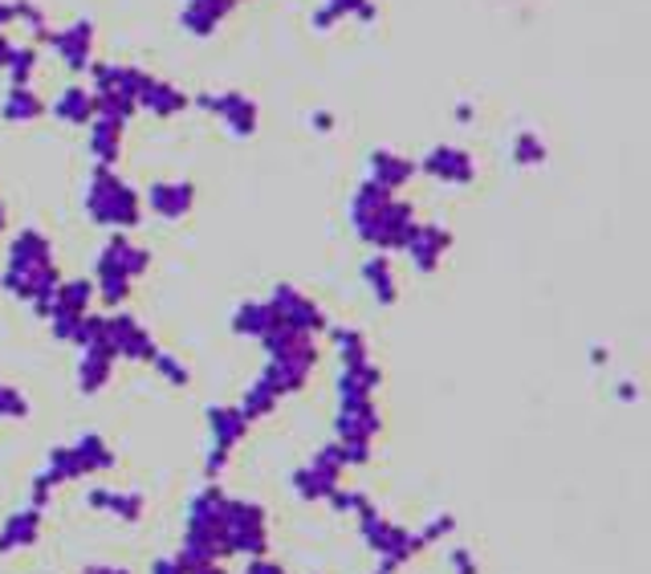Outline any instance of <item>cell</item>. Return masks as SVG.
<instances>
[{
  "label": "cell",
  "instance_id": "cell-1",
  "mask_svg": "<svg viewBox=\"0 0 651 574\" xmlns=\"http://www.w3.org/2000/svg\"><path fill=\"white\" fill-rule=\"evenodd\" d=\"M115 468H119V453H115L98 432H82V436L70 444H53L46 468H41L33 477V485H29V505L46 514L49 502H53V493H58L61 485L98 477V473H115Z\"/></svg>",
  "mask_w": 651,
  "mask_h": 574
},
{
  "label": "cell",
  "instance_id": "cell-2",
  "mask_svg": "<svg viewBox=\"0 0 651 574\" xmlns=\"http://www.w3.org/2000/svg\"><path fill=\"white\" fill-rule=\"evenodd\" d=\"M351 228L375 253H400L415 228V208L395 191L363 180L351 196Z\"/></svg>",
  "mask_w": 651,
  "mask_h": 574
},
{
  "label": "cell",
  "instance_id": "cell-3",
  "mask_svg": "<svg viewBox=\"0 0 651 574\" xmlns=\"http://www.w3.org/2000/svg\"><path fill=\"white\" fill-rule=\"evenodd\" d=\"M260 350H265L260 379L269 383L282 399L302 392L309 383V375L318 372V363H322L318 338L302 335V330H282V326H273L269 335L260 338Z\"/></svg>",
  "mask_w": 651,
  "mask_h": 574
},
{
  "label": "cell",
  "instance_id": "cell-4",
  "mask_svg": "<svg viewBox=\"0 0 651 574\" xmlns=\"http://www.w3.org/2000/svg\"><path fill=\"white\" fill-rule=\"evenodd\" d=\"M151 269V249H142L127 232H115V237L98 249L95 261V298L110 310H119L122 301L130 298V281H139L142 274Z\"/></svg>",
  "mask_w": 651,
  "mask_h": 574
},
{
  "label": "cell",
  "instance_id": "cell-5",
  "mask_svg": "<svg viewBox=\"0 0 651 574\" xmlns=\"http://www.w3.org/2000/svg\"><path fill=\"white\" fill-rule=\"evenodd\" d=\"M86 216L98 228L127 232L142 220V200L122 176H115V168H95V176L86 184Z\"/></svg>",
  "mask_w": 651,
  "mask_h": 574
},
{
  "label": "cell",
  "instance_id": "cell-6",
  "mask_svg": "<svg viewBox=\"0 0 651 574\" xmlns=\"http://www.w3.org/2000/svg\"><path fill=\"white\" fill-rule=\"evenodd\" d=\"M220 554L228 558H265L269 551V517L265 505L249 502V497H228L225 514H220Z\"/></svg>",
  "mask_w": 651,
  "mask_h": 574
},
{
  "label": "cell",
  "instance_id": "cell-7",
  "mask_svg": "<svg viewBox=\"0 0 651 574\" xmlns=\"http://www.w3.org/2000/svg\"><path fill=\"white\" fill-rule=\"evenodd\" d=\"M343 473H346V453L343 444L331 441L322 444L318 453L309 456L306 465H297L289 473V489L302 497V502L318 505V502H331L334 493L343 489Z\"/></svg>",
  "mask_w": 651,
  "mask_h": 574
},
{
  "label": "cell",
  "instance_id": "cell-8",
  "mask_svg": "<svg viewBox=\"0 0 651 574\" xmlns=\"http://www.w3.org/2000/svg\"><path fill=\"white\" fill-rule=\"evenodd\" d=\"M358 538H363V546H367V551L375 554L379 563H395V566H407L412 558H420V554L427 551L415 530L400 526V522H391L383 509L358 522Z\"/></svg>",
  "mask_w": 651,
  "mask_h": 574
},
{
  "label": "cell",
  "instance_id": "cell-9",
  "mask_svg": "<svg viewBox=\"0 0 651 574\" xmlns=\"http://www.w3.org/2000/svg\"><path fill=\"white\" fill-rule=\"evenodd\" d=\"M265 306H269L273 314V326H282V330H302V335H326V326H331V318H326V310H322L318 301L309 298V294H302L297 286H273V294L265 298Z\"/></svg>",
  "mask_w": 651,
  "mask_h": 574
},
{
  "label": "cell",
  "instance_id": "cell-10",
  "mask_svg": "<svg viewBox=\"0 0 651 574\" xmlns=\"http://www.w3.org/2000/svg\"><path fill=\"white\" fill-rule=\"evenodd\" d=\"M61 281H66V277H61L58 261L33 265V269H4V274H0V289L12 294L17 301H24V306H33L41 318H46L49 301H53Z\"/></svg>",
  "mask_w": 651,
  "mask_h": 574
},
{
  "label": "cell",
  "instance_id": "cell-11",
  "mask_svg": "<svg viewBox=\"0 0 651 574\" xmlns=\"http://www.w3.org/2000/svg\"><path fill=\"white\" fill-rule=\"evenodd\" d=\"M107 343H110V350L127 363H151L155 355H159L155 335L127 310H110L107 314Z\"/></svg>",
  "mask_w": 651,
  "mask_h": 574
},
{
  "label": "cell",
  "instance_id": "cell-12",
  "mask_svg": "<svg viewBox=\"0 0 651 574\" xmlns=\"http://www.w3.org/2000/svg\"><path fill=\"white\" fill-rule=\"evenodd\" d=\"M196 107L213 110L216 119L225 122V131L237 135V139H249V135H257V127H260V110L245 90H216V95H200L196 98Z\"/></svg>",
  "mask_w": 651,
  "mask_h": 574
},
{
  "label": "cell",
  "instance_id": "cell-13",
  "mask_svg": "<svg viewBox=\"0 0 651 574\" xmlns=\"http://www.w3.org/2000/svg\"><path fill=\"white\" fill-rule=\"evenodd\" d=\"M415 171H424L427 180L448 184V188H468V184L476 180V159L468 156L464 147L440 144V147H432L420 164H415Z\"/></svg>",
  "mask_w": 651,
  "mask_h": 574
},
{
  "label": "cell",
  "instance_id": "cell-14",
  "mask_svg": "<svg viewBox=\"0 0 651 574\" xmlns=\"http://www.w3.org/2000/svg\"><path fill=\"white\" fill-rule=\"evenodd\" d=\"M448 249H452V232L444 225H436V220H415L412 237L403 245L407 261L415 265V274H436L440 261L448 257Z\"/></svg>",
  "mask_w": 651,
  "mask_h": 574
},
{
  "label": "cell",
  "instance_id": "cell-15",
  "mask_svg": "<svg viewBox=\"0 0 651 574\" xmlns=\"http://www.w3.org/2000/svg\"><path fill=\"white\" fill-rule=\"evenodd\" d=\"M115 367H119V355L110 350L107 338H98V343L82 347V359H78V392L82 395L107 392L110 379H115Z\"/></svg>",
  "mask_w": 651,
  "mask_h": 574
},
{
  "label": "cell",
  "instance_id": "cell-16",
  "mask_svg": "<svg viewBox=\"0 0 651 574\" xmlns=\"http://www.w3.org/2000/svg\"><path fill=\"white\" fill-rule=\"evenodd\" d=\"M86 505L95 514H107L115 522H139L142 509H147V497L139 489H110V485H95L86 489Z\"/></svg>",
  "mask_w": 651,
  "mask_h": 574
},
{
  "label": "cell",
  "instance_id": "cell-17",
  "mask_svg": "<svg viewBox=\"0 0 651 574\" xmlns=\"http://www.w3.org/2000/svg\"><path fill=\"white\" fill-rule=\"evenodd\" d=\"M249 416L240 412L237 404H213L208 407V448H220V453H233L245 436H249Z\"/></svg>",
  "mask_w": 651,
  "mask_h": 574
},
{
  "label": "cell",
  "instance_id": "cell-18",
  "mask_svg": "<svg viewBox=\"0 0 651 574\" xmlns=\"http://www.w3.org/2000/svg\"><path fill=\"white\" fill-rule=\"evenodd\" d=\"M147 208L164 220H184L196 208V184L191 180H159L147 188Z\"/></svg>",
  "mask_w": 651,
  "mask_h": 574
},
{
  "label": "cell",
  "instance_id": "cell-19",
  "mask_svg": "<svg viewBox=\"0 0 651 574\" xmlns=\"http://www.w3.org/2000/svg\"><path fill=\"white\" fill-rule=\"evenodd\" d=\"M49 46H58L61 61L70 66V70H90V53H95V24L90 21H73L66 24V29H58V33L46 37Z\"/></svg>",
  "mask_w": 651,
  "mask_h": 574
},
{
  "label": "cell",
  "instance_id": "cell-20",
  "mask_svg": "<svg viewBox=\"0 0 651 574\" xmlns=\"http://www.w3.org/2000/svg\"><path fill=\"white\" fill-rule=\"evenodd\" d=\"M420 171H415V159L400 156V151H387V147H375L367 156V180L379 184L387 191H400L403 184H412Z\"/></svg>",
  "mask_w": 651,
  "mask_h": 574
},
{
  "label": "cell",
  "instance_id": "cell-21",
  "mask_svg": "<svg viewBox=\"0 0 651 574\" xmlns=\"http://www.w3.org/2000/svg\"><path fill=\"white\" fill-rule=\"evenodd\" d=\"M37 538H41V509H33V505H24L0 522V554L29 551V546H37Z\"/></svg>",
  "mask_w": 651,
  "mask_h": 574
},
{
  "label": "cell",
  "instance_id": "cell-22",
  "mask_svg": "<svg viewBox=\"0 0 651 574\" xmlns=\"http://www.w3.org/2000/svg\"><path fill=\"white\" fill-rule=\"evenodd\" d=\"M49 261H53V240L41 228H21L9 245L4 269H33V265H49Z\"/></svg>",
  "mask_w": 651,
  "mask_h": 574
},
{
  "label": "cell",
  "instance_id": "cell-23",
  "mask_svg": "<svg viewBox=\"0 0 651 574\" xmlns=\"http://www.w3.org/2000/svg\"><path fill=\"white\" fill-rule=\"evenodd\" d=\"M379 387H383V367L371 359L343 367V372H338V383H334L338 399H375Z\"/></svg>",
  "mask_w": 651,
  "mask_h": 574
},
{
  "label": "cell",
  "instance_id": "cell-24",
  "mask_svg": "<svg viewBox=\"0 0 651 574\" xmlns=\"http://www.w3.org/2000/svg\"><path fill=\"white\" fill-rule=\"evenodd\" d=\"M122 139H127V122L95 115V122H90V156L98 159V168H115L119 164Z\"/></svg>",
  "mask_w": 651,
  "mask_h": 574
},
{
  "label": "cell",
  "instance_id": "cell-25",
  "mask_svg": "<svg viewBox=\"0 0 651 574\" xmlns=\"http://www.w3.org/2000/svg\"><path fill=\"white\" fill-rule=\"evenodd\" d=\"M191 98L171 82H159V78H147V86L139 90V110L155 115V119H171L179 110H188Z\"/></svg>",
  "mask_w": 651,
  "mask_h": 574
},
{
  "label": "cell",
  "instance_id": "cell-26",
  "mask_svg": "<svg viewBox=\"0 0 651 574\" xmlns=\"http://www.w3.org/2000/svg\"><path fill=\"white\" fill-rule=\"evenodd\" d=\"M358 274H363V281H367L371 298L379 301V306H395V298H400V281H395V265H391L387 253H371L367 261L358 265Z\"/></svg>",
  "mask_w": 651,
  "mask_h": 574
},
{
  "label": "cell",
  "instance_id": "cell-27",
  "mask_svg": "<svg viewBox=\"0 0 651 574\" xmlns=\"http://www.w3.org/2000/svg\"><path fill=\"white\" fill-rule=\"evenodd\" d=\"M53 119L66 122V127H90L95 122V95L86 86H66L58 98H53Z\"/></svg>",
  "mask_w": 651,
  "mask_h": 574
},
{
  "label": "cell",
  "instance_id": "cell-28",
  "mask_svg": "<svg viewBox=\"0 0 651 574\" xmlns=\"http://www.w3.org/2000/svg\"><path fill=\"white\" fill-rule=\"evenodd\" d=\"M228 326H233V335H237V338L260 343V338L273 330V314H269V306H265L260 298H249V301H240L237 310H233Z\"/></svg>",
  "mask_w": 651,
  "mask_h": 574
},
{
  "label": "cell",
  "instance_id": "cell-29",
  "mask_svg": "<svg viewBox=\"0 0 651 574\" xmlns=\"http://www.w3.org/2000/svg\"><path fill=\"white\" fill-rule=\"evenodd\" d=\"M326 338H331V350L338 355V363H343V367L371 359L367 335H363L358 326H326Z\"/></svg>",
  "mask_w": 651,
  "mask_h": 574
},
{
  "label": "cell",
  "instance_id": "cell-30",
  "mask_svg": "<svg viewBox=\"0 0 651 574\" xmlns=\"http://www.w3.org/2000/svg\"><path fill=\"white\" fill-rule=\"evenodd\" d=\"M240 412H245V416H249V424H257V419H265V416H273V412H277V407H282V395L273 392L269 383L260 379H253L249 387H245V395H240Z\"/></svg>",
  "mask_w": 651,
  "mask_h": 574
},
{
  "label": "cell",
  "instance_id": "cell-31",
  "mask_svg": "<svg viewBox=\"0 0 651 574\" xmlns=\"http://www.w3.org/2000/svg\"><path fill=\"white\" fill-rule=\"evenodd\" d=\"M49 306L70 310V314H90L95 310V281H86V277H70V281H61Z\"/></svg>",
  "mask_w": 651,
  "mask_h": 574
},
{
  "label": "cell",
  "instance_id": "cell-32",
  "mask_svg": "<svg viewBox=\"0 0 651 574\" xmlns=\"http://www.w3.org/2000/svg\"><path fill=\"white\" fill-rule=\"evenodd\" d=\"M41 110H46V102H41L29 86H9V95H4V102H0L4 122H33Z\"/></svg>",
  "mask_w": 651,
  "mask_h": 574
},
{
  "label": "cell",
  "instance_id": "cell-33",
  "mask_svg": "<svg viewBox=\"0 0 651 574\" xmlns=\"http://www.w3.org/2000/svg\"><path fill=\"white\" fill-rule=\"evenodd\" d=\"M331 505H334V514H346V517H355V522H363V517H371V514H379V502H375L371 493H363V489H338L331 497Z\"/></svg>",
  "mask_w": 651,
  "mask_h": 574
},
{
  "label": "cell",
  "instance_id": "cell-34",
  "mask_svg": "<svg viewBox=\"0 0 651 574\" xmlns=\"http://www.w3.org/2000/svg\"><path fill=\"white\" fill-rule=\"evenodd\" d=\"M415 534H420V542H424V546H444V542L456 538V517H452V514H432L424 526L415 530Z\"/></svg>",
  "mask_w": 651,
  "mask_h": 574
},
{
  "label": "cell",
  "instance_id": "cell-35",
  "mask_svg": "<svg viewBox=\"0 0 651 574\" xmlns=\"http://www.w3.org/2000/svg\"><path fill=\"white\" fill-rule=\"evenodd\" d=\"M513 164H517V168H537V164H545V144L533 131H521L517 139H513Z\"/></svg>",
  "mask_w": 651,
  "mask_h": 574
},
{
  "label": "cell",
  "instance_id": "cell-36",
  "mask_svg": "<svg viewBox=\"0 0 651 574\" xmlns=\"http://www.w3.org/2000/svg\"><path fill=\"white\" fill-rule=\"evenodd\" d=\"M33 70H37V49L12 46V58H9V66H4V73H9V82H12V86H29Z\"/></svg>",
  "mask_w": 651,
  "mask_h": 574
},
{
  "label": "cell",
  "instance_id": "cell-37",
  "mask_svg": "<svg viewBox=\"0 0 651 574\" xmlns=\"http://www.w3.org/2000/svg\"><path fill=\"white\" fill-rule=\"evenodd\" d=\"M151 367L164 375V383H171V387H188V383H191L188 367H184V363H179L176 355H171V350H164V347H159V355L151 359Z\"/></svg>",
  "mask_w": 651,
  "mask_h": 574
},
{
  "label": "cell",
  "instance_id": "cell-38",
  "mask_svg": "<svg viewBox=\"0 0 651 574\" xmlns=\"http://www.w3.org/2000/svg\"><path fill=\"white\" fill-rule=\"evenodd\" d=\"M29 416V395L12 383H0V419H24Z\"/></svg>",
  "mask_w": 651,
  "mask_h": 574
},
{
  "label": "cell",
  "instance_id": "cell-39",
  "mask_svg": "<svg viewBox=\"0 0 651 574\" xmlns=\"http://www.w3.org/2000/svg\"><path fill=\"white\" fill-rule=\"evenodd\" d=\"M338 17H358V21H375L379 17V9L371 4V0H326Z\"/></svg>",
  "mask_w": 651,
  "mask_h": 574
},
{
  "label": "cell",
  "instance_id": "cell-40",
  "mask_svg": "<svg viewBox=\"0 0 651 574\" xmlns=\"http://www.w3.org/2000/svg\"><path fill=\"white\" fill-rule=\"evenodd\" d=\"M448 566L452 574H481V563H476V554L468 546H448Z\"/></svg>",
  "mask_w": 651,
  "mask_h": 574
},
{
  "label": "cell",
  "instance_id": "cell-41",
  "mask_svg": "<svg viewBox=\"0 0 651 574\" xmlns=\"http://www.w3.org/2000/svg\"><path fill=\"white\" fill-rule=\"evenodd\" d=\"M233 465V453H220V448H208L204 453V481H220Z\"/></svg>",
  "mask_w": 651,
  "mask_h": 574
},
{
  "label": "cell",
  "instance_id": "cell-42",
  "mask_svg": "<svg viewBox=\"0 0 651 574\" xmlns=\"http://www.w3.org/2000/svg\"><path fill=\"white\" fill-rule=\"evenodd\" d=\"M240 574H285V566L273 563V558H249Z\"/></svg>",
  "mask_w": 651,
  "mask_h": 574
},
{
  "label": "cell",
  "instance_id": "cell-43",
  "mask_svg": "<svg viewBox=\"0 0 651 574\" xmlns=\"http://www.w3.org/2000/svg\"><path fill=\"white\" fill-rule=\"evenodd\" d=\"M151 574H184V563H179V554H167V558H155Z\"/></svg>",
  "mask_w": 651,
  "mask_h": 574
},
{
  "label": "cell",
  "instance_id": "cell-44",
  "mask_svg": "<svg viewBox=\"0 0 651 574\" xmlns=\"http://www.w3.org/2000/svg\"><path fill=\"white\" fill-rule=\"evenodd\" d=\"M184 574H228L225 563H184Z\"/></svg>",
  "mask_w": 651,
  "mask_h": 574
},
{
  "label": "cell",
  "instance_id": "cell-45",
  "mask_svg": "<svg viewBox=\"0 0 651 574\" xmlns=\"http://www.w3.org/2000/svg\"><path fill=\"white\" fill-rule=\"evenodd\" d=\"M334 21H338V12H334L331 4H322V9L314 12V29H331Z\"/></svg>",
  "mask_w": 651,
  "mask_h": 574
},
{
  "label": "cell",
  "instance_id": "cell-46",
  "mask_svg": "<svg viewBox=\"0 0 651 574\" xmlns=\"http://www.w3.org/2000/svg\"><path fill=\"white\" fill-rule=\"evenodd\" d=\"M331 127H334L331 110H314V131H331Z\"/></svg>",
  "mask_w": 651,
  "mask_h": 574
},
{
  "label": "cell",
  "instance_id": "cell-47",
  "mask_svg": "<svg viewBox=\"0 0 651 574\" xmlns=\"http://www.w3.org/2000/svg\"><path fill=\"white\" fill-rule=\"evenodd\" d=\"M82 574H130V571H122V566H107V563H98V566H86Z\"/></svg>",
  "mask_w": 651,
  "mask_h": 574
},
{
  "label": "cell",
  "instance_id": "cell-48",
  "mask_svg": "<svg viewBox=\"0 0 651 574\" xmlns=\"http://www.w3.org/2000/svg\"><path fill=\"white\" fill-rule=\"evenodd\" d=\"M9 58H12V41H9V37H0V70L9 66Z\"/></svg>",
  "mask_w": 651,
  "mask_h": 574
},
{
  "label": "cell",
  "instance_id": "cell-49",
  "mask_svg": "<svg viewBox=\"0 0 651 574\" xmlns=\"http://www.w3.org/2000/svg\"><path fill=\"white\" fill-rule=\"evenodd\" d=\"M4 24H12V4L9 0H0V29H4Z\"/></svg>",
  "mask_w": 651,
  "mask_h": 574
},
{
  "label": "cell",
  "instance_id": "cell-50",
  "mask_svg": "<svg viewBox=\"0 0 651 574\" xmlns=\"http://www.w3.org/2000/svg\"><path fill=\"white\" fill-rule=\"evenodd\" d=\"M371 574H400V566H395V563H379Z\"/></svg>",
  "mask_w": 651,
  "mask_h": 574
},
{
  "label": "cell",
  "instance_id": "cell-51",
  "mask_svg": "<svg viewBox=\"0 0 651 574\" xmlns=\"http://www.w3.org/2000/svg\"><path fill=\"white\" fill-rule=\"evenodd\" d=\"M591 359H594V367H603V363H606V347H594Z\"/></svg>",
  "mask_w": 651,
  "mask_h": 574
},
{
  "label": "cell",
  "instance_id": "cell-52",
  "mask_svg": "<svg viewBox=\"0 0 651 574\" xmlns=\"http://www.w3.org/2000/svg\"><path fill=\"white\" fill-rule=\"evenodd\" d=\"M4 225H9V208L0 204V232H4Z\"/></svg>",
  "mask_w": 651,
  "mask_h": 574
}]
</instances>
